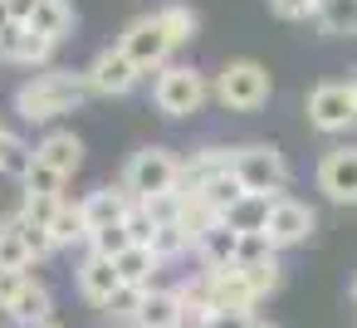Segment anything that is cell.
<instances>
[{
  "instance_id": "38",
  "label": "cell",
  "mask_w": 357,
  "mask_h": 328,
  "mask_svg": "<svg viewBox=\"0 0 357 328\" xmlns=\"http://www.w3.org/2000/svg\"><path fill=\"white\" fill-rule=\"evenodd\" d=\"M25 284H30V269H0V308H10Z\"/></svg>"
},
{
  "instance_id": "32",
  "label": "cell",
  "mask_w": 357,
  "mask_h": 328,
  "mask_svg": "<svg viewBox=\"0 0 357 328\" xmlns=\"http://www.w3.org/2000/svg\"><path fill=\"white\" fill-rule=\"evenodd\" d=\"M123 225H128L132 245H152V235H157V221H152V211H147L142 201H132V211L123 216Z\"/></svg>"
},
{
  "instance_id": "24",
  "label": "cell",
  "mask_w": 357,
  "mask_h": 328,
  "mask_svg": "<svg viewBox=\"0 0 357 328\" xmlns=\"http://www.w3.org/2000/svg\"><path fill=\"white\" fill-rule=\"evenodd\" d=\"M157 20H162V30H167V40L181 50V45H191L196 40V10L191 6H167V10H157Z\"/></svg>"
},
{
  "instance_id": "23",
  "label": "cell",
  "mask_w": 357,
  "mask_h": 328,
  "mask_svg": "<svg viewBox=\"0 0 357 328\" xmlns=\"http://www.w3.org/2000/svg\"><path fill=\"white\" fill-rule=\"evenodd\" d=\"M30 30H40V35H50V40H64V35L74 30V6H69V0H50V6H35Z\"/></svg>"
},
{
  "instance_id": "15",
  "label": "cell",
  "mask_w": 357,
  "mask_h": 328,
  "mask_svg": "<svg viewBox=\"0 0 357 328\" xmlns=\"http://www.w3.org/2000/svg\"><path fill=\"white\" fill-rule=\"evenodd\" d=\"M35 157H40L45 167H54L59 177H74V172L84 167V142H79L74 133H64V128H59V133H45V137H40Z\"/></svg>"
},
{
  "instance_id": "17",
  "label": "cell",
  "mask_w": 357,
  "mask_h": 328,
  "mask_svg": "<svg viewBox=\"0 0 357 328\" xmlns=\"http://www.w3.org/2000/svg\"><path fill=\"white\" fill-rule=\"evenodd\" d=\"M274 201L279 196H259V191H245L230 211H225V225L230 230H240V235H255V230H264L269 225V211H274Z\"/></svg>"
},
{
  "instance_id": "18",
  "label": "cell",
  "mask_w": 357,
  "mask_h": 328,
  "mask_svg": "<svg viewBox=\"0 0 357 328\" xmlns=\"http://www.w3.org/2000/svg\"><path fill=\"white\" fill-rule=\"evenodd\" d=\"M196 255H201L206 269H230L235 255H240V230H230V225L220 221L215 230H206V235L196 240Z\"/></svg>"
},
{
  "instance_id": "37",
  "label": "cell",
  "mask_w": 357,
  "mask_h": 328,
  "mask_svg": "<svg viewBox=\"0 0 357 328\" xmlns=\"http://www.w3.org/2000/svg\"><path fill=\"white\" fill-rule=\"evenodd\" d=\"M318 6L323 0H269V10L279 20H308V15H318Z\"/></svg>"
},
{
  "instance_id": "46",
  "label": "cell",
  "mask_w": 357,
  "mask_h": 328,
  "mask_svg": "<svg viewBox=\"0 0 357 328\" xmlns=\"http://www.w3.org/2000/svg\"><path fill=\"white\" fill-rule=\"evenodd\" d=\"M347 89H352V98H357V69H352V79H347Z\"/></svg>"
},
{
  "instance_id": "29",
  "label": "cell",
  "mask_w": 357,
  "mask_h": 328,
  "mask_svg": "<svg viewBox=\"0 0 357 328\" xmlns=\"http://www.w3.org/2000/svg\"><path fill=\"white\" fill-rule=\"evenodd\" d=\"M89 250L93 255H103V260H118L123 250H132V235H128V225L118 221V225H98L93 235H89Z\"/></svg>"
},
{
  "instance_id": "3",
  "label": "cell",
  "mask_w": 357,
  "mask_h": 328,
  "mask_svg": "<svg viewBox=\"0 0 357 328\" xmlns=\"http://www.w3.org/2000/svg\"><path fill=\"white\" fill-rule=\"evenodd\" d=\"M215 98L230 108V113H255L269 103V69L255 64V59H230L215 79Z\"/></svg>"
},
{
  "instance_id": "20",
  "label": "cell",
  "mask_w": 357,
  "mask_h": 328,
  "mask_svg": "<svg viewBox=\"0 0 357 328\" xmlns=\"http://www.w3.org/2000/svg\"><path fill=\"white\" fill-rule=\"evenodd\" d=\"M176 318H181L176 289H147V299L137 308V328H176Z\"/></svg>"
},
{
  "instance_id": "30",
  "label": "cell",
  "mask_w": 357,
  "mask_h": 328,
  "mask_svg": "<svg viewBox=\"0 0 357 328\" xmlns=\"http://www.w3.org/2000/svg\"><path fill=\"white\" fill-rule=\"evenodd\" d=\"M191 250V235L181 230V225H157V235H152V255L167 264V260H176V255H186Z\"/></svg>"
},
{
  "instance_id": "16",
  "label": "cell",
  "mask_w": 357,
  "mask_h": 328,
  "mask_svg": "<svg viewBox=\"0 0 357 328\" xmlns=\"http://www.w3.org/2000/svg\"><path fill=\"white\" fill-rule=\"evenodd\" d=\"M20 328H45V323H54V294L40 284V279H30L25 289H20V299L6 308Z\"/></svg>"
},
{
  "instance_id": "27",
  "label": "cell",
  "mask_w": 357,
  "mask_h": 328,
  "mask_svg": "<svg viewBox=\"0 0 357 328\" xmlns=\"http://www.w3.org/2000/svg\"><path fill=\"white\" fill-rule=\"evenodd\" d=\"M142 299H147V289H128V284H123L98 313H103L108 323H132V328H137V308H142Z\"/></svg>"
},
{
  "instance_id": "43",
  "label": "cell",
  "mask_w": 357,
  "mask_h": 328,
  "mask_svg": "<svg viewBox=\"0 0 357 328\" xmlns=\"http://www.w3.org/2000/svg\"><path fill=\"white\" fill-rule=\"evenodd\" d=\"M10 142H15V133H6V128H0V167H6V152H10Z\"/></svg>"
},
{
  "instance_id": "10",
  "label": "cell",
  "mask_w": 357,
  "mask_h": 328,
  "mask_svg": "<svg viewBox=\"0 0 357 328\" xmlns=\"http://www.w3.org/2000/svg\"><path fill=\"white\" fill-rule=\"evenodd\" d=\"M318 191L337 206H357V147H328L318 162Z\"/></svg>"
},
{
  "instance_id": "48",
  "label": "cell",
  "mask_w": 357,
  "mask_h": 328,
  "mask_svg": "<svg viewBox=\"0 0 357 328\" xmlns=\"http://www.w3.org/2000/svg\"><path fill=\"white\" fill-rule=\"evenodd\" d=\"M45 328H64V323H45Z\"/></svg>"
},
{
  "instance_id": "9",
  "label": "cell",
  "mask_w": 357,
  "mask_h": 328,
  "mask_svg": "<svg viewBox=\"0 0 357 328\" xmlns=\"http://www.w3.org/2000/svg\"><path fill=\"white\" fill-rule=\"evenodd\" d=\"M313 230H318L313 206H303V201H294V196H279V201H274V211H269V225H264V235H269V245H274V250L303 245Z\"/></svg>"
},
{
  "instance_id": "1",
  "label": "cell",
  "mask_w": 357,
  "mask_h": 328,
  "mask_svg": "<svg viewBox=\"0 0 357 328\" xmlns=\"http://www.w3.org/2000/svg\"><path fill=\"white\" fill-rule=\"evenodd\" d=\"M89 79L74 74V69H50V74H35L15 89V113L25 123H54L64 113H74L84 98H89Z\"/></svg>"
},
{
  "instance_id": "21",
  "label": "cell",
  "mask_w": 357,
  "mask_h": 328,
  "mask_svg": "<svg viewBox=\"0 0 357 328\" xmlns=\"http://www.w3.org/2000/svg\"><path fill=\"white\" fill-rule=\"evenodd\" d=\"M30 245H25V230H20V216H10L0 225V269H30Z\"/></svg>"
},
{
  "instance_id": "26",
  "label": "cell",
  "mask_w": 357,
  "mask_h": 328,
  "mask_svg": "<svg viewBox=\"0 0 357 328\" xmlns=\"http://www.w3.org/2000/svg\"><path fill=\"white\" fill-rule=\"evenodd\" d=\"M196 196H206V201H211V211L225 221V211H230V206L245 196V186H240V177H235V172H225V177H215L211 186H201Z\"/></svg>"
},
{
  "instance_id": "28",
  "label": "cell",
  "mask_w": 357,
  "mask_h": 328,
  "mask_svg": "<svg viewBox=\"0 0 357 328\" xmlns=\"http://www.w3.org/2000/svg\"><path fill=\"white\" fill-rule=\"evenodd\" d=\"M59 206H64V196H40V191H25L20 221H25V225H40V230H50V225H54V216H59Z\"/></svg>"
},
{
  "instance_id": "40",
  "label": "cell",
  "mask_w": 357,
  "mask_h": 328,
  "mask_svg": "<svg viewBox=\"0 0 357 328\" xmlns=\"http://www.w3.org/2000/svg\"><path fill=\"white\" fill-rule=\"evenodd\" d=\"M20 45H25V25H6L0 30V59H20Z\"/></svg>"
},
{
  "instance_id": "22",
  "label": "cell",
  "mask_w": 357,
  "mask_h": 328,
  "mask_svg": "<svg viewBox=\"0 0 357 328\" xmlns=\"http://www.w3.org/2000/svg\"><path fill=\"white\" fill-rule=\"evenodd\" d=\"M313 20L323 35H357V0H323Z\"/></svg>"
},
{
  "instance_id": "4",
  "label": "cell",
  "mask_w": 357,
  "mask_h": 328,
  "mask_svg": "<svg viewBox=\"0 0 357 328\" xmlns=\"http://www.w3.org/2000/svg\"><path fill=\"white\" fill-rule=\"evenodd\" d=\"M230 172L240 177L245 191H259V196H284V186H289V162H284V152H274V147H264V142L235 147Z\"/></svg>"
},
{
  "instance_id": "39",
  "label": "cell",
  "mask_w": 357,
  "mask_h": 328,
  "mask_svg": "<svg viewBox=\"0 0 357 328\" xmlns=\"http://www.w3.org/2000/svg\"><path fill=\"white\" fill-rule=\"evenodd\" d=\"M20 230H25V245H30V255H35V260H45V255H54V250H59V245L50 240V230H40V225H25V221H20Z\"/></svg>"
},
{
  "instance_id": "31",
  "label": "cell",
  "mask_w": 357,
  "mask_h": 328,
  "mask_svg": "<svg viewBox=\"0 0 357 328\" xmlns=\"http://www.w3.org/2000/svg\"><path fill=\"white\" fill-rule=\"evenodd\" d=\"M279 250L269 245V235L264 230H255V235H240V255H235V264L245 269V264H264V260H274Z\"/></svg>"
},
{
  "instance_id": "34",
  "label": "cell",
  "mask_w": 357,
  "mask_h": 328,
  "mask_svg": "<svg viewBox=\"0 0 357 328\" xmlns=\"http://www.w3.org/2000/svg\"><path fill=\"white\" fill-rule=\"evenodd\" d=\"M25 191H40V196H59V191H64V177H59L54 167H45V162L35 157V167H30V177H25Z\"/></svg>"
},
{
  "instance_id": "11",
  "label": "cell",
  "mask_w": 357,
  "mask_h": 328,
  "mask_svg": "<svg viewBox=\"0 0 357 328\" xmlns=\"http://www.w3.org/2000/svg\"><path fill=\"white\" fill-rule=\"evenodd\" d=\"M206 279H211V304H215V313H245V318H255L259 294H255V284L245 279L240 264H230V269H206Z\"/></svg>"
},
{
  "instance_id": "45",
  "label": "cell",
  "mask_w": 357,
  "mask_h": 328,
  "mask_svg": "<svg viewBox=\"0 0 357 328\" xmlns=\"http://www.w3.org/2000/svg\"><path fill=\"white\" fill-rule=\"evenodd\" d=\"M245 328H274V323H259V318H250V323H245Z\"/></svg>"
},
{
  "instance_id": "36",
  "label": "cell",
  "mask_w": 357,
  "mask_h": 328,
  "mask_svg": "<svg viewBox=\"0 0 357 328\" xmlns=\"http://www.w3.org/2000/svg\"><path fill=\"white\" fill-rule=\"evenodd\" d=\"M30 167H35V147L15 137V142H10V152H6V167H0V172H10V177H20V181H25V177H30Z\"/></svg>"
},
{
  "instance_id": "6",
  "label": "cell",
  "mask_w": 357,
  "mask_h": 328,
  "mask_svg": "<svg viewBox=\"0 0 357 328\" xmlns=\"http://www.w3.org/2000/svg\"><path fill=\"white\" fill-rule=\"evenodd\" d=\"M118 50L137 64V74H162L176 45L167 40V30H162V20H157V15H142V20H132V25L123 30Z\"/></svg>"
},
{
  "instance_id": "35",
  "label": "cell",
  "mask_w": 357,
  "mask_h": 328,
  "mask_svg": "<svg viewBox=\"0 0 357 328\" xmlns=\"http://www.w3.org/2000/svg\"><path fill=\"white\" fill-rule=\"evenodd\" d=\"M245 279L255 284V294L264 299V294H274L279 289V255L274 260H264V264H245Z\"/></svg>"
},
{
  "instance_id": "47",
  "label": "cell",
  "mask_w": 357,
  "mask_h": 328,
  "mask_svg": "<svg viewBox=\"0 0 357 328\" xmlns=\"http://www.w3.org/2000/svg\"><path fill=\"white\" fill-rule=\"evenodd\" d=\"M352 299H357V279H352Z\"/></svg>"
},
{
  "instance_id": "8",
  "label": "cell",
  "mask_w": 357,
  "mask_h": 328,
  "mask_svg": "<svg viewBox=\"0 0 357 328\" xmlns=\"http://www.w3.org/2000/svg\"><path fill=\"white\" fill-rule=\"evenodd\" d=\"M84 79H89V89H93V94H103V98H123V94H132V89H137V79H142V74H137V64L113 45V50H98V54H93V64L84 69Z\"/></svg>"
},
{
  "instance_id": "13",
  "label": "cell",
  "mask_w": 357,
  "mask_h": 328,
  "mask_svg": "<svg viewBox=\"0 0 357 328\" xmlns=\"http://www.w3.org/2000/svg\"><path fill=\"white\" fill-rule=\"evenodd\" d=\"M118 289H123V279H118V264L89 250V260L79 264V294H84L93 308H103V304H108Z\"/></svg>"
},
{
  "instance_id": "42",
  "label": "cell",
  "mask_w": 357,
  "mask_h": 328,
  "mask_svg": "<svg viewBox=\"0 0 357 328\" xmlns=\"http://www.w3.org/2000/svg\"><path fill=\"white\" fill-rule=\"evenodd\" d=\"M245 323H250L245 313H211V323H206V328H245Z\"/></svg>"
},
{
  "instance_id": "2",
  "label": "cell",
  "mask_w": 357,
  "mask_h": 328,
  "mask_svg": "<svg viewBox=\"0 0 357 328\" xmlns=\"http://www.w3.org/2000/svg\"><path fill=\"white\" fill-rule=\"evenodd\" d=\"M176 181H181V157L167 147H142L123 167V191L132 201H152L162 191H176Z\"/></svg>"
},
{
  "instance_id": "25",
  "label": "cell",
  "mask_w": 357,
  "mask_h": 328,
  "mask_svg": "<svg viewBox=\"0 0 357 328\" xmlns=\"http://www.w3.org/2000/svg\"><path fill=\"white\" fill-rule=\"evenodd\" d=\"M50 240L54 245H79V240H89V221H84V206H59V216H54V225H50Z\"/></svg>"
},
{
  "instance_id": "5",
  "label": "cell",
  "mask_w": 357,
  "mask_h": 328,
  "mask_svg": "<svg viewBox=\"0 0 357 328\" xmlns=\"http://www.w3.org/2000/svg\"><path fill=\"white\" fill-rule=\"evenodd\" d=\"M206 79L191 69V64H167L162 74H157V89H152V98H157V108L167 113V118H191V113H201V103H206Z\"/></svg>"
},
{
  "instance_id": "7",
  "label": "cell",
  "mask_w": 357,
  "mask_h": 328,
  "mask_svg": "<svg viewBox=\"0 0 357 328\" xmlns=\"http://www.w3.org/2000/svg\"><path fill=\"white\" fill-rule=\"evenodd\" d=\"M308 123L318 133H347L357 123V98L347 84H318L308 94Z\"/></svg>"
},
{
  "instance_id": "49",
  "label": "cell",
  "mask_w": 357,
  "mask_h": 328,
  "mask_svg": "<svg viewBox=\"0 0 357 328\" xmlns=\"http://www.w3.org/2000/svg\"><path fill=\"white\" fill-rule=\"evenodd\" d=\"M40 6H50V0H40Z\"/></svg>"
},
{
  "instance_id": "12",
  "label": "cell",
  "mask_w": 357,
  "mask_h": 328,
  "mask_svg": "<svg viewBox=\"0 0 357 328\" xmlns=\"http://www.w3.org/2000/svg\"><path fill=\"white\" fill-rule=\"evenodd\" d=\"M230 147H201V152H191L186 162H181V181H176V191H201V186H211L215 177H225L230 172Z\"/></svg>"
},
{
  "instance_id": "44",
  "label": "cell",
  "mask_w": 357,
  "mask_h": 328,
  "mask_svg": "<svg viewBox=\"0 0 357 328\" xmlns=\"http://www.w3.org/2000/svg\"><path fill=\"white\" fill-rule=\"evenodd\" d=\"M6 25H15V20H10V0H0V30Z\"/></svg>"
},
{
  "instance_id": "41",
  "label": "cell",
  "mask_w": 357,
  "mask_h": 328,
  "mask_svg": "<svg viewBox=\"0 0 357 328\" xmlns=\"http://www.w3.org/2000/svg\"><path fill=\"white\" fill-rule=\"evenodd\" d=\"M35 6H40V0H10V20L15 25H30L35 20Z\"/></svg>"
},
{
  "instance_id": "14",
  "label": "cell",
  "mask_w": 357,
  "mask_h": 328,
  "mask_svg": "<svg viewBox=\"0 0 357 328\" xmlns=\"http://www.w3.org/2000/svg\"><path fill=\"white\" fill-rule=\"evenodd\" d=\"M84 221H89V235L98 230V225H118L128 211H132V196L123 191V186H98V191H89L84 201Z\"/></svg>"
},
{
  "instance_id": "33",
  "label": "cell",
  "mask_w": 357,
  "mask_h": 328,
  "mask_svg": "<svg viewBox=\"0 0 357 328\" xmlns=\"http://www.w3.org/2000/svg\"><path fill=\"white\" fill-rule=\"evenodd\" d=\"M54 45H59V40H50V35H40V30L25 25V45H20V59H15V64H45V59L54 54Z\"/></svg>"
},
{
  "instance_id": "19",
  "label": "cell",
  "mask_w": 357,
  "mask_h": 328,
  "mask_svg": "<svg viewBox=\"0 0 357 328\" xmlns=\"http://www.w3.org/2000/svg\"><path fill=\"white\" fill-rule=\"evenodd\" d=\"M113 264H118V279H123L128 289H152V274L162 269V260L152 255V245H132V250H123Z\"/></svg>"
}]
</instances>
